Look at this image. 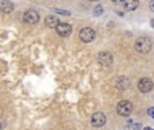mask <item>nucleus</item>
<instances>
[{
    "label": "nucleus",
    "instance_id": "nucleus-1",
    "mask_svg": "<svg viewBox=\"0 0 154 130\" xmlns=\"http://www.w3.org/2000/svg\"><path fill=\"white\" fill-rule=\"evenodd\" d=\"M153 48V41L149 37H139L135 41V49L139 53H149Z\"/></svg>",
    "mask_w": 154,
    "mask_h": 130
},
{
    "label": "nucleus",
    "instance_id": "nucleus-2",
    "mask_svg": "<svg viewBox=\"0 0 154 130\" xmlns=\"http://www.w3.org/2000/svg\"><path fill=\"white\" fill-rule=\"evenodd\" d=\"M116 111L119 115L127 117V115H130L131 111H133V104H131L128 100H120L116 106Z\"/></svg>",
    "mask_w": 154,
    "mask_h": 130
},
{
    "label": "nucleus",
    "instance_id": "nucleus-3",
    "mask_svg": "<svg viewBox=\"0 0 154 130\" xmlns=\"http://www.w3.org/2000/svg\"><path fill=\"white\" fill-rule=\"evenodd\" d=\"M79 35L82 42H92L96 37V33H95V30L91 29V27H84V29L80 30Z\"/></svg>",
    "mask_w": 154,
    "mask_h": 130
},
{
    "label": "nucleus",
    "instance_id": "nucleus-4",
    "mask_svg": "<svg viewBox=\"0 0 154 130\" xmlns=\"http://www.w3.org/2000/svg\"><path fill=\"white\" fill-rule=\"evenodd\" d=\"M106 122H107V118L101 111L95 113V114L91 117V123H92L95 128H101L103 125H106Z\"/></svg>",
    "mask_w": 154,
    "mask_h": 130
},
{
    "label": "nucleus",
    "instance_id": "nucleus-5",
    "mask_svg": "<svg viewBox=\"0 0 154 130\" xmlns=\"http://www.w3.org/2000/svg\"><path fill=\"white\" fill-rule=\"evenodd\" d=\"M23 19H24V22H26V23L34 24V23H37V22L39 21V14H38L37 11H34V10H29V11H26V12H24Z\"/></svg>",
    "mask_w": 154,
    "mask_h": 130
},
{
    "label": "nucleus",
    "instance_id": "nucleus-6",
    "mask_svg": "<svg viewBox=\"0 0 154 130\" xmlns=\"http://www.w3.org/2000/svg\"><path fill=\"white\" fill-rule=\"evenodd\" d=\"M153 81L150 79H147V77H145V79H141L139 80V83H138V88H139V91L141 92H143V94H147V92H150V91L153 90Z\"/></svg>",
    "mask_w": 154,
    "mask_h": 130
},
{
    "label": "nucleus",
    "instance_id": "nucleus-7",
    "mask_svg": "<svg viewBox=\"0 0 154 130\" xmlns=\"http://www.w3.org/2000/svg\"><path fill=\"white\" fill-rule=\"evenodd\" d=\"M97 59L101 65H104V66L112 65V54L109 52H101V53H99Z\"/></svg>",
    "mask_w": 154,
    "mask_h": 130
},
{
    "label": "nucleus",
    "instance_id": "nucleus-8",
    "mask_svg": "<svg viewBox=\"0 0 154 130\" xmlns=\"http://www.w3.org/2000/svg\"><path fill=\"white\" fill-rule=\"evenodd\" d=\"M56 31L60 37H68V35L72 33V27L68 23H60L58 26L56 27Z\"/></svg>",
    "mask_w": 154,
    "mask_h": 130
},
{
    "label": "nucleus",
    "instance_id": "nucleus-9",
    "mask_svg": "<svg viewBox=\"0 0 154 130\" xmlns=\"http://www.w3.org/2000/svg\"><path fill=\"white\" fill-rule=\"evenodd\" d=\"M45 24L48 27H50V29H56V27L60 24V21H58V18H57V16L49 15L48 18L45 19Z\"/></svg>",
    "mask_w": 154,
    "mask_h": 130
},
{
    "label": "nucleus",
    "instance_id": "nucleus-10",
    "mask_svg": "<svg viewBox=\"0 0 154 130\" xmlns=\"http://www.w3.org/2000/svg\"><path fill=\"white\" fill-rule=\"evenodd\" d=\"M12 10H14V4L10 0H2V3H0V11H2V12L10 14Z\"/></svg>",
    "mask_w": 154,
    "mask_h": 130
},
{
    "label": "nucleus",
    "instance_id": "nucleus-11",
    "mask_svg": "<svg viewBox=\"0 0 154 130\" xmlns=\"http://www.w3.org/2000/svg\"><path fill=\"white\" fill-rule=\"evenodd\" d=\"M139 5V0H125L123 2V8L126 11H134Z\"/></svg>",
    "mask_w": 154,
    "mask_h": 130
},
{
    "label": "nucleus",
    "instance_id": "nucleus-12",
    "mask_svg": "<svg viewBox=\"0 0 154 130\" xmlns=\"http://www.w3.org/2000/svg\"><path fill=\"white\" fill-rule=\"evenodd\" d=\"M128 85H130V80H128L127 77L120 76L119 79L116 80V87L119 88V90H126Z\"/></svg>",
    "mask_w": 154,
    "mask_h": 130
},
{
    "label": "nucleus",
    "instance_id": "nucleus-13",
    "mask_svg": "<svg viewBox=\"0 0 154 130\" xmlns=\"http://www.w3.org/2000/svg\"><path fill=\"white\" fill-rule=\"evenodd\" d=\"M127 129L128 130H141L142 129V125H141V123L131 122V123H128V125H127Z\"/></svg>",
    "mask_w": 154,
    "mask_h": 130
},
{
    "label": "nucleus",
    "instance_id": "nucleus-14",
    "mask_svg": "<svg viewBox=\"0 0 154 130\" xmlns=\"http://www.w3.org/2000/svg\"><path fill=\"white\" fill-rule=\"evenodd\" d=\"M147 114H149L150 117H152L153 119H154V107H150V109L147 110Z\"/></svg>",
    "mask_w": 154,
    "mask_h": 130
},
{
    "label": "nucleus",
    "instance_id": "nucleus-15",
    "mask_svg": "<svg viewBox=\"0 0 154 130\" xmlns=\"http://www.w3.org/2000/svg\"><path fill=\"white\" fill-rule=\"evenodd\" d=\"M101 12H103V8H101V7H96L95 8V14H96V15H97V14L100 15Z\"/></svg>",
    "mask_w": 154,
    "mask_h": 130
},
{
    "label": "nucleus",
    "instance_id": "nucleus-16",
    "mask_svg": "<svg viewBox=\"0 0 154 130\" xmlns=\"http://www.w3.org/2000/svg\"><path fill=\"white\" fill-rule=\"evenodd\" d=\"M149 7H150V10H152V11H153V12H154V0H152V2H150Z\"/></svg>",
    "mask_w": 154,
    "mask_h": 130
},
{
    "label": "nucleus",
    "instance_id": "nucleus-17",
    "mask_svg": "<svg viewBox=\"0 0 154 130\" xmlns=\"http://www.w3.org/2000/svg\"><path fill=\"white\" fill-rule=\"evenodd\" d=\"M112 2H114V3H123L125 0H112Z\"/></svg>",
    "mask_w": 154,
    "mask_h": 130
},
{
    "label": "nucleus",
    "instance_id": "nucleus-18",
    "mask_svg": "<svg viewBox=\"0 0 154 130\" xmlns=\"http://www.w3.org/2000/svg\"><path fill=\"white\" fill-rule=\"evenodd\" d=\"M143 130H153V129H152V128H145Z\"/></svg>",
    "mask_w": 154,
    "mask_h": 130
},
{
    "label": "nucleus",
    "instance_id": "nucleus-19",
    "mask_svg": "<svg viewBox=\"0 0 154 130\" xmlns=\"http://www.w3.org/2000/svg\"><path fill=\"white\" fill-rule=\"evenodd\" d=\"M152 26L154 27V19H153V21H152Z\"/></svg>",
    "mask_w": 154,
    "mask_h": 130
},
{
    "label": "nucleus",
    "instance_id": "nucleus-20",
    "mask_svg": "<svg viewBox=\"0 0 154 130\" xmlns=\"http://www.w3.org/2000/svg\"><path fill=\"white\" fill-rule=\"evenodd\" d=\"M0 129H2V122H0Z\"/></svg>",
    "mask_w": 154,
    "mask_h": 130
},
{
    "label": "nucleus",
    "instance_id": "nucleus-21",
    "mask_svg": "<svg viewBox=\"0 0 154 130\" xmlns=\"http://www.w3.org/2000/svg\"><path fill=\"white\" fill-rule=\"evenodd\" d=\"M91 2H96V0H91Z\"/></svg>",
    "mask_w": 154,
    "mask_h": 130
}]
</instances>
